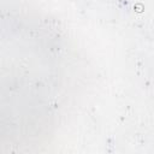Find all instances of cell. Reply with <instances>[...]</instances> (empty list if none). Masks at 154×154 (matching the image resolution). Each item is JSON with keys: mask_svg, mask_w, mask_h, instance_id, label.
<instances>
[{"mask_svg": "<svg viewBox=\"0 0 154 154\" xmlns=\"http://www.w3.org/2000/svg\"><path fill=\"white\" fill-rule=\"evenodd\" d=\"M0 14V142H29L47 132L58 93V75L48 54L38 55L37 45L29 47L24 17Z\"/></svg>", "mask_w": 154, "mask_h": 154, "instance_id": "1", "label": "cell"}]
</instances>
